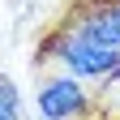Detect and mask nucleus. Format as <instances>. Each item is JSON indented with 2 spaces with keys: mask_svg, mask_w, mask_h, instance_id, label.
Masks as SVG:
<instances>
[{
  "mask_svg": "<svg viewBox=\"0 0 120 120\" xmlns=\"http://www.w3.org/2000/svg\"><path fill=\"white\" fill-rule=\"evenodd\" d=\"M82 107H86V94L69 77H56L39 90V112L47 120H73V116H82Z\"/></svg>",
  "mask_w": 120,
  "mask_h": 120,
  "instance_id": "1",
  "label": "nucleus"
},
{
  "mask_svg": "<svg viewBox=\"0 0 120 120\" xmlns=\"http://www.w3.org/2000/svg\"><path fill=\"white\" fill-rule=\"evenodd\" d=\"M64 60L82 73V77H99V73L120 69V52L94 47V43H82V39H64Z\"/></svg>",
  "mask_w": 120,
  "mask_h": 120,
  "instance_id": "2",
  "label": "nucleus"
},
{
  "mask_svg": "<svg viewBox=\"0 0 120 120\" xmlns=\"http://www.w3.org/2000/svg\"><path fill=\"white\" fill-rule=\"evenodd\" d=\"M69 39H82V43H94V47H112V52H120V4L82 17V26L73 30Z\"/></svg>",
  "mask_w": 120,
  "mask_h": 120,
  "instance_id": "3",
  "label": "nucleus"
},
{
  "mask_svg": "<svg viewBox=\"0 0 120 120\" xmlns=\"http://www.w3.org/2000/svg\"><path fill=\"white\" fill-rule=\"evenodd\" d=\"M0 120H17V90L4 77H0Z\"/></svg>",
  "mask_w": 120,
  "mask_h": 120,
  "instance_id": "4",
  "label": "nucleus"
}]
</instances>
